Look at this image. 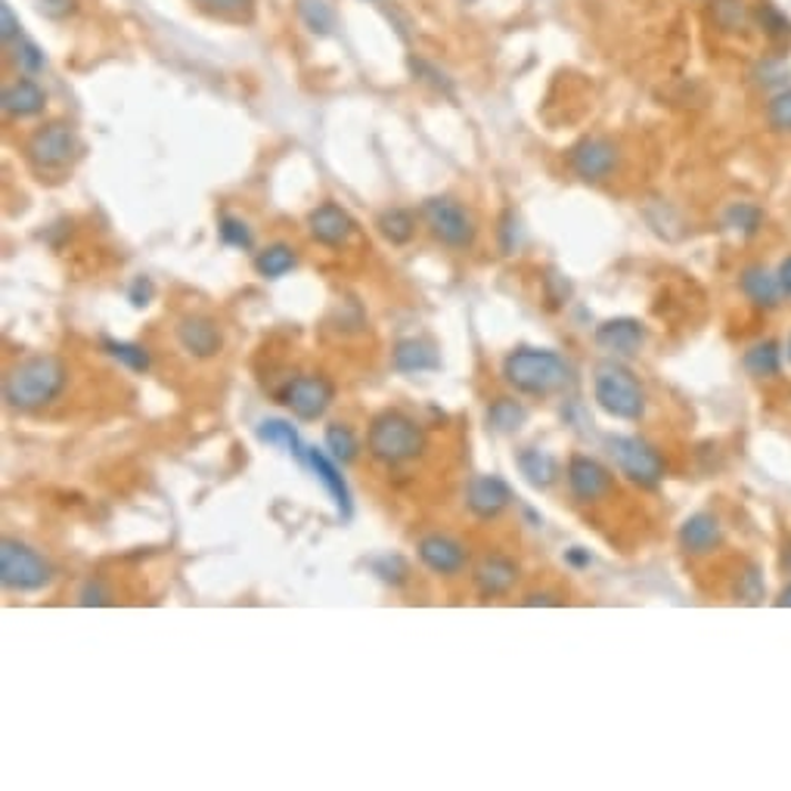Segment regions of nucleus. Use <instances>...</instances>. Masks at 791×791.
Segmentation results:
<instances>
[{"mask_svg":"<svg viewBox=\"0 0 791 791\" xmlns=\"http://www.w3.org/2000/svg\"><path fill=\"white\" fill-rule=\"evenodd\" d=\"M69 386V367L57 354H34L3 376V401L19 413L44 410Z\"/></svg>","mask_w":791,"mask_h":791,"instance_id":"obj_1","label":"nucleus"},{"mask_svg":"<svg viewBox=\"0 0 791 791\" xmlns=\"http://www.w3.org/2000/svg\"><path fill=\"white\" fill-rule=\"evenodd\" d=\"M367 450L373 460L386 465L413 463L429 450V434L417 419L401 410H382L367 429Z\"/></svg>","mask_w":791,"mask_h":791,"instance_id":"obj_2","label":"nucleus"},{"mask_svg":"<svg viewBox=\"0 0 791 791\" xmlns=\"http://www.w3.org/2000/svg\"><path fill=\"white\" fill-rule=\"evenodd\" d=\"M503 379L519 394L550 398L571 382V367L547 348H519L503 360Z\"/></svg>","mask_w":791,"mask_h":791,"instance_id":"obj_3","label":"nucleus"},{"mask_svg":"<svg viewBox=\"0 0 791 791\" xmlns=\"http://www.w3.org/2000/svg\"><path fill=\"white\" fill-rule=\"evenodd\" d=\"M593 394L597 403L614 419H640L645 413V391H642L640 379L630 373L628 367L621 363H602L597 367V379H593Z\"/></svg>","mask_w":791,"mask_h":791,"instance_id":"obj_4","label":"nucleus"},{"mask_svg":"<svg viewBox=\"0 0 791 791\" xmlns=\"http://www.w3.org/2000/svg\"><path fill=\"white\" fill-rule=\"evenodd\" d=\"M53 581V568L38 550L16 538L0 543V583L13 593H38Z\"/></svg>","mask_w":791,"mask_h":791,"instance_id":"obj_5","label":"nucleus"},{"mask_svg":"<svg viewBox=\"0 0 791 791\" xmlns=\"http://www.w3.org/2000/svg\"><path fill=\"white\" fill-rule=\"evenodd\" d=\"M422 221H425L429 233H432L441 246L457 249V252L472 249V242H475L478 237L475 218H472V214L465 211L463 202H457L453 196H432V199H425V202H422Z\"/></svg>","mask_w":791,"mask_h":791,"instance_id":"obj_6","label":"nucleus"},{"mask_svg":"<svg viewBox=\"0 0 791 791\" xmlns=\"http://www.w3.org/2000/svg\"><path fill=\"white\" fill-rule=\"evenodd\" d=\"M29 162L38 171H62L66 164H72L81 152V137L76 124L69 121H50L44 128H38L26 143Z\"/></svg>","mask_w":791,"mask_h":791,"instance_id":"obj_7","label":"nucleus"},{"mask_svg":"<svg viewBox=\"0 0 791 791\" xmlns=\"http://www.w3.org/2000/svg\"><path fill=\"white\" fill-rule=\"evenodd\" d=\"M609 453L614 457L618 469L640 488H658L664 478V460L658 457L655 448H649L640 438L614 434L609 438Z\"/></svg>","mask_w":791,"mask_h":791,"instance_id":"obj_8","label":"nucleus"},{"mask_svg":"<svg viewBox=\"0 0 791 791\" xmlns=\"http://www.w3.org/2000/svg\"><path fill=\"white\" fill-rule=\"evenodd\" d=\"M280 398L292 410V417L301 422H317L320 417H327V410L336 401V386L323 373H304L296 376Z\"/></svg>","mask_w":791,"mask_h":791,"instance_id":"obj_9","label":"nucleus"},{"mask_svg":"<svg viewBox=\"0 0 791 791\" xmlns=\"http://www.w3.org/2000/svg\"><path fill=\"white\" fill-rule=\"evenodd\" d=\"M568 162L578 178L587 183H599V180L612 178V171L618 168V147L605 137H587L571 150Z\"/></svg>","mask_w":791,"mask_h":791,"instance_id":"obj_10","label":"nucleus"},{"mask_svg":"<svg viewBox=\"0 0 791 791\" xmlns=\"http://www.w3.org/2000/svg\"><path fill=\"white\" fill-rule=\"evenodd\" d=\"M178 344L196 360H211L221 354L224 336L218 320L209 314H187L178 320Z\"/></svg>","mask_w":791,"mask_h":791,"instance_id":"obj_11","label":"nucleus"},{"mask_svg":"<svg viewBox=\"0 0 791 791\" xmlns=\"http://www.w3.org/2000/svg\"><path fill=\"white\" fill-rule=\"evenodd\" d=\"M568 488L574 493L578 503H599L602 497H609L614 488L612 472L602 463H597L593 457H571L568 460Z\"/></svg>","mask_w":791,"mask_h":791,"instance_id":"obj_12","label":"nucleus"},{"mask_svg":"<svg viewBox=\"0 0 791 791\" xmlns=\"http://www.w3.org/2000/svg\"><path fill=\"white\" fill-rule=\"evenodd\" d=\"M308 233H311L314 242L327 246V249H342V246H348L354 239L358 224H354V218L342 206L323 202V206H317L308 214Z\"/></svg>","mask_w":791,"mask_h":791,"instance_id":"obj_13","label":"nucleus"},{"mask_svg":"<svg viewBox=\"0 0 791 791\" xmlns=\"http://www.w3.org/2000/svg\"><path fill=\"white\" fill-rule=\"evenodd\" d=\"M509 503H512V491L500 475H475L465 484V507L481 522L500 519Z\"/></svg>","mask_w":791,"mask_h":791,"instance_id":"obj_14","label":"nucleus"},{"mask_svg":"<svg viewBox=\"0 0 791 791\" xmlns=\"http://www.w3.org/2000/svg\"><path fill=\"white\" fill-rule=\"evenodd\" d=\"M417 555L422 565L429 568L432 574H441V578L460 574L469 562V550L460 540L448 538V534H425L417 543Z\"/></svg>","mask_w":791,"mask_h":791,"instance_id":"obj_15","label":"nucleus"},{"mask_svg":"<svg viewBox=\"0 0 791 791\" xmlns=\"http://www.w3.org/2000/svg\"><path fill=\"white\" fill-rule=\"evenodd\" d=\"M593 339L602 351H609L614 358H637L645 344V327L637 317H612L597 327Z\"/></svg>","mask_w":791,"mask_h":791,"instance_id":"obj_16","label":"nucleus"},{"mask_svg":"<svg viewBox=\"0 0 791 791\" xmlns=\"http://www.w3.org/2000/svg\"><path fill=\"white\" fill-rule=\"evenodd\" d=\"M47 106V93L38 81H31V76L16 78L13 84H7L0 93V109L7 119H34L41 116Z\"/></svg>","mask_w":791,"mask_h":791,"instance_id":"obj_17","label":"nucleus"},{"mask_svg":"<svg viewBox=\"0 0 791 791\" xmlns=\"http://www.w3.org/2000/svg\"><path fill=\"white\" fill-rule=\"evenodd\" d=\"M391 367L403 376L434 373L441 370V354L429 339H401L391 348Z\"/></svg>","mask_w":791,"mask_h":791,"instance_id":"obj_18","label":"nucleus"},{"mask_svg":"<svg viewBox=\"0 0 791 791\" xmlns=\"http://www.w3.org/2000/svg\"><path fill=\"white\" fill-rule=\"evenodd\" d=\"M515 583H519V565L509 555H488L475 568V587L484 599L507 597Z\"/></svg>","mask_w":791,"mask_h":791,"instance_id":"obj_19","label":"nucleus"},{"mask_svg":"<svg viewBox=\"0 0 791 791\" xmlns=\"http://www.w3.org/2000/svg\"><path fill=\"white\" fill-rule=\"evenodd\" d=\"M308 465L314 469L317 481H320V484H323V488L329 491V497L336 500L339 515H342V519H348V515H351V491H348V481L342 478V469H339V463L329 457L327 450L311 448L308 450Z\"/></svg>","mask_w":791,"mask_h":791,"instance_id":"obj_20","label":"nucleus"},{"mask_svg":"<svg viewBox=\"0 0 791 791\" xmlns=\"http://www.w3.org/2000/svg\"><path fill=\"white\" fill-rule=\"evenodd\" d=\"M720 540H723L720 522H717L714 515H708V512L689 515L683 528H680V547H683L689 555L711 553V550L720 547Z\"/></svg>","mask_w":791,"mask_h":791,"instance_id":"obj_21","label":"nucleus"},{"mask_svg":"<svg viewBox=\"0 0 791 791\" xmlns=\"http://www.w3.org/2000/svg\"><path fill=\"white\" fill-rule=\"evenodd\" d=\"M515 465H519V472L524 475V481H528L531 488H538V491L553 488L555 478H559V463H555V457L540 448L519 450Z\"/></svg>","mask_w":791,"mask_h":791,"instance_id":"obj_22","label":"nucleus"},{"mask_svg":"<svg viewBox=\"0 0 791 791\" xmlns=\"http://www.w3.org/2000/svg\"><path fill=\"white\" fill-rule=\"evenodd\" d=\"M299 268V252L289 242H270L268 249L254 254V273L264 280H283L286 273Z\"/></svg>","mask_w":791,"mask_h":791,"instance_id":"obj_23","label":"nucleus"},{"mask_svg":"<svg viewBox=\"0 0 791 791\" xmlns=\"http://www.w3.org/2000/svg\"><path fill=\"white\" fill-rule=\"evenodd\" d=\"M258 441H261V444H270V448H283L289 457L308 463V450L311 448H304V441H301L299 432H296V425L286 422V419H264V422L258 425Z\"/></svg>","mask_w":791,"mask_h":791,"instance_id":"obj_24","label":"nucleus"},{"mask_svg":"<svg viewBox=\"0 0 791 791\" xmlns=\"http://www.w3.org/2000/svg\"><path fill=\"white\" fill-rule=\"evenodd\" d=\"M488 429L497 434H515L528 422V410H524L522 401L515 398H497V401L488 407Z\"/></svg>","mask_w":791,"mask_h":791,"instance_id":"obj_25","label":"nucleus"},{"mask_svg":"<svg viewBox=\"0 0 791 791\" xmlns=\"http://www.w3.org/2000/svg\"><path fill=\"white\" fill-rule=\"evenodd\" d=\"M711 22L727 34H745L751 29V10L745 0H711Z\"/></svg>","mask_w":791,"mask_h":791,"instance_id":"obj_26","label":"nucleus"},{"mask_svg":"<svg viewBox=\"0 0 791 791\" xmlns=\"http://www.w3.org/2000/svg\"><path fill=\"white\" fill-rule=\"evenodd\" d=\"M742 292H745L754 304L773 308V304L779 301V292H782V289H779L777 277H770L763 268H748L745 273H742Z\"/></svg>","mask_w":791,"mask_h":791,"instance_id":"obj_27","label":"nucleus"},{"mask_svg":"<svg viewBox=\"0 0 791 791\" xmlns=\"http://www.w3.org/2000/svg\"><path fill=\"white\" fill-rule=\"evenodd\" d=\"M376 227H379V233L389 239L391 246H407L413 239V233H417V218H413V211L407 209H389L379 214Z\"/></svg>","mask_w":791,"mask_h":791,"instance_id":"obj_28","label":"nucleus"},{"mask_svg":"<svg viewBox=\"0 0 791 791\" xmlns=\"http://www.w3.org/2000/svg\"><path fill=\"white\" fill-rule=\"evenodd\" d=\"M103 351L112 360H119L121 367H128L131 373H147L152 367L150 351L137 342H121V339H100Z\"/></svg>","mask_w":791,"mask_h":791,"instance_id":"obj_29","label":"nucleus"},{"mask_svg":"<svg viewBox=\"0 0 791 791\" xmlns=\"http://www.w3.org/2000/svg\"><path fill=\"white\" fill-rule=\"evenodd\" d=\"M323 444H327V453L336 460L339 465H348L358 460L360 453V444H358V434L351 432L348 425H342V422H332V425H327V438H323Z\"/></svg>","mask_w":791,"mask_h":791,"instance_id":"obj_30","label":"nucleus"},{"mask_svg":"<svg viewBox=\"0 0 791 791\" xmlns=\"http://www.w3.org/2000/svg\"><path fill=\"white\" fill-rule=\"evenodd\" d=\"M299 16L301 22L320 38H327L336 29V10L329 0H299Z\"/></svg>","mask_w":791,"mask_h":791,"instance_id":"obj_31","label":"nucleus"},{"mask_svg":"<svg viewBox=\"0 0 791 791\" xmlns=\"http://www.w3.org/2000/svg\"><path fill=\"white\" fill-rule=\"evenodd\" d=\"M7 50H10V60H13V66L22 72V76H38V72H44L47 66L44 50L34 44V41H29V38H19V41H13Z\"/></svg>","mask_w":791,"mask_h":791,"instance_id":"obj_32","label":"nucleus"},{"mask_svg":"<svg viewBox=\"0 0 791 791\" xmlns=\"http://www.w3.org/2000/svg\"><path fill=\"white\" fill-rule=\"evenodd\" d=\"M745 370L758 379H767V376L779 373V348L773 342H761L754 344L751 351L745 354Z\"/></svg>","mask_w":791,"mask_h":791,"instance_id":"obj_33","label":"nucleus"},{"mask_svg":"<svg viewBox=\"0 0 791 791\" xmlns=\"http://www.w3.org/2000/svg\"><path fill=\"white\" fill-rule=\"evenodd\" d=\"M218 233H221L224 246H230V249H242V252H249V249L254 246L252 227L246 224L242 218H237V214H221V221H218Z\"/></svg>","mask_w":791,"mask_h":791,"instance_id":"obj_34","label":"nucleus"},{"mask_svg":"<svg viewBox=\"0 0 791 791\" xmlns=\"http://www.w3.org/2000/svg\"><path fill=\"white\" fill-rule=\"evenodd\" d=\"M202 13L218 19H249L254 13V0H193Z\"/></svg>","mask_w":791,"mask_h":791,"instance_id":"obj_35","label":"nucleus"},{"mask_svg":"<svg viewBox=\"0 0 791 791\" xmlns=\"http://www.w3.org/2000/svg\"><path fill=\"white\" fill-rule=\"evenodd\" d=\"M761 218V209H754V206H748V202H735V206L727 211V224H730L732 230H742V233H758Z\"/></svg>","mask_w":791,"mask_h":791,"instance_id":"obj_36","label":"nucleus"},{"mask_svg":"<svg viewBox=\"0 0 791 791\" xmlns=\"http://www.w3.org/2000/svg\"><path fill=\"white\" fill-rule=\"evenodd\" d=\"M373 571L382 578V581L391 583V587L407 583V574H410V568H407V562H403L401 555H382V559H373Z\"/></svg>","mask_w":791,"mask_h":791,"instance_id":"obj_37","label":"nucleus"},{"mask_svg":"<svg viewBox=\"0 0 791 791\" xmlns=\"http://www.w3.org/2000/svg\"><path fill=\"white\" fill-rule=\"evenodd\" d=\"M735 597L739 602L745 605H758L763 599V578L758 568H748L745 574H739V583H735Z\"/></svg>","mask_w":791,"mask_h":791,"instance_id":"obj_38","label":"nucleus"},{"mask_svg":"<svg viewBox=\"0 0 791 791\" xmlns=\"http://www.w3.org/2000/svg\"><path fill=\"white\" fill-rule=\"evenodd\" d=\"M767 116H770V124H773L777 131H791V88L782 90V93H777V97L770 100Z\"/></svg>","mask_w":791,"mask_h":791,"instance_id":"obj_39","label":"nucleus"},{"mask_svg":"<svg viewBox=\"0 0 791 791\" xmlns=\"http://www.w3.org/2000/svg\"><path fill=\"white\" fill-rule=\"evenodd\" d=\"M0 22H3V29H0L3 47H10L13 41H19V38H22V26H19V19L13 16V7H10V3H3V7H0Z\"/></svg>","mask_w":791,"mask_h":791,"instance_id":"obj_40","label":"nucleus"},{"mask_svg":"<svg viewBox=\"0 0 791 791\" xmlns=\"http://www.w3.org/2000/svg\"><path fill=\"white\" fill-rule=\"evenodd\" d=\"M152 292H156V286H152L150 277H137L131 289H128V299H131L134 308H147L152 301Z\"/></svg>","mask_w":791,"mask_h":791,"instance_id":"obj_41","label":"nucleus"},{"mask_svg":"<svg viewBox=\"0 0 791 791\" xmlns=\"http://www.w3.org/2000/svg\"><path fill=\"white\" fill-rule=\"evenodd\" d=\"M81 605H106L109 602V597H106L103 590H100V583H90L88 590L81 593V599H78Z\"/></svg>","mask_w":791,"mask_h":791,"instance_id":"obj_42","label":"nucleus"},{"mask_svg":"<svg viewBox=\"0 0 791 791\" xmlns=\"http://www.w3.org/2000/svg\"><path fill=\"white\" fill-rule=\"evenodd\" d=\"M41 3L50 16H66L76 10V0H41Z\"/></svg>","mask_w":791,"mask_h":791,"instance_id":"obj_43","label":"nucleus"},{"mask_svg":"<svg viewBox=\"0 0 791 791\" xmlns=\"http://www.w3.org/2000/svg\"><path fill=\"white\" fill-rule=\"evenodd\" d=\"M522 605L534 609V605H559V599L553 593H531V597L522 599Z\"/></svg>","mask_w":791,"mask_h":791,"instance_id":"obj_44","label":"nucleus"},{"mask_svg":"<svg viewBox=\"0 0 791 791\" xmlns=\"http://www.w3.org/2000/svg\"><path fill=\"white\" fill-rule=\"evenodd\" d=\"M565 562L574 568H587L590 565V553H583L581 547H571V550L565 553Z\"/></svg>","mask_w":791,"mask_h":791,"instance_id":"obj_45","label":"nucleus"},{"mask_svg":"<svg viewBox=\"0 0 791 791\" xmlns=\"http://www.w3.org/2000/svg\"><path fill=\"white\" fill-rule=\"evenodd\" d=\"M777 280H779V289H782L785 296H791V258H785V261H782Z\"/></svg>","mask_w":791,"mask_h":791,"instance_id":"obj_46","label":"nucleus"},{"mask_svg":"<svg viewBox=\"0 0 791 791\" xmlns=\"http://www.w3.org/2000/svg\"><path fill=\"white\" fill-rule=\"evenodd\" d=\"M777 605H782V609H791V587H785V590H782V597L777 599Z\"/></svg>","mask_w":791,"mask_h":791,"instance_id":"obj_47","label":"nucleus"},{"mask_svg":"<svg viewBox=\"0 0 791 791\" xmlns=\"http://www.w3.org/2000/svg\"><path fill=\"white\" fill-rule=\"evenodd\" d=\"M782 565L789 568V574H791V543L785 547V555H782Z\"/></svg>","mask_w":791,"mask_h":791,"instance_id":"obj_48","label":"nucleus"},{"mask_svg":"<svg viewBox=\"0 0 791 791\" xmlns=\"http://www.w3.org/2000/svg\"><path fill=\"white\" fill-rule=\"evenodd\" d=\"M789 354H791V344H789Z\"/></svg>","mask_w":791,"mask_h":791,"instance_id":"obj_49","label":"nucleus"}]
</instances>
